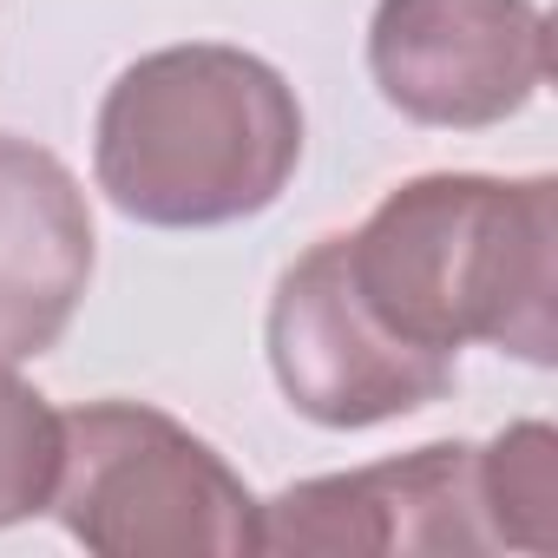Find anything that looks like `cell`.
Segmentation results:
<instances>
[{
	"mask_svg": "<svg viewBox=\"0 0 558 558\" xmlns=\"http://www.w3.org/2000/svg\"><path fill=\"white\" fill-rule=\"evenodd\" d=\"M362 303L414 349L493 342L532 368L558 355V184L427 171L342 236Z\"/></svg>",
	"mask_w": 558,
	"mask_h": 558,
	"instance_id": "1",
	"label": "cell"
},
{
	"mask_svg": "<svg viewBox=\"0 0 558 558\" xmlns=\"http://www.w3.org/2000/svg\"><path fill=\"white\" fill-rule=\"evenodd\" d=\"M303 165V106L269 60L191 40L132 60L93 125L99 191L151 230H217L283 197Z\"/></svg>",
	"mask_w": 558,
	"mask_h": 558,
	"instance_id": "2",
	"label": "cell"
},
{
	"mask_svg": "<svg viewBox=\"0 0 558 558\" xmlns=\"http://www.w3.org/2000/svg\"><path fill=\"white\" fill-rule=\"evenodd\" d=\"M66 421L53 519L106 558H236L263 551L256 493L184 421L145 401H86Z\"/></svg>",
	"mask_w": 558,
	"mask_h": 558,
	"instance_id": "3",
	"label": "cell"
},
{
	"mask_svg": "<svg viewBox=\"0 0 558 558\" xmlns=\"http://www.w3.org/2000/svg\"><path fill=\"white\" fill-rule=\"evenodd\" d=\"M269 368L283 401L336 434L401 421L453 388V362L401 342L355 290L342 236L310 243L269 296Z\"/></svg>",
	"mask_w": 558,
	"mask_h": 558,
	"instance_id": "4",
	"label": "cell"
},
{
	"mask_svg": "<svg viewBox=\"0 0 558 558\" xmlns=\"http://www.w3.org/2000/svg\"><path fill=\"white\" fill-rule=\"evenodd\" d=\"M368 73L401 119L486 132L532 106L551 73V34L538 0H381Z\"/></svg>",
	"mask_w": 558,
	"mask_h": 558,
	"instance_id": "5",
	"label": "cell"
},
{
	"mask_svg": "<svg viewBox=\"0 0 558 558\" xmlns=\"http://www.w3.org/2000/svg\"><path fill=\"white\" fill-rule=\"evenodd\" d=\"M263 551L336 558H421V551H499L480 512V447L434 440L355 473L296 480L256 506Z\"/></svg>",
	"mask_w": 558,
	"mask_h": 558,
	"instance_id": "6",
	"label": "cell"
},
{
	"mask_svg": "<svg viewBox=\"0 0 558 558\" xmlns=\"http://www.w3.org/2000/svg\"><path fill=\"white\" fill-rule=\"evenodd\" d=\"M93 283L80 178L34 138L0 132V362L47 355Z\"/></svg>",
	"mask_w": 558,
	"mask_h": 558,
	"instance_id": "7",
	"label": "cell"
},
{
	"mask_svg": "<svg viewBox=\"0 0 558 558\" xmlns=\"http://www.w3.org/2000/svg\"><path fill=\"white\" fill-rule=\"evenodd\" d=\"M480 512L493 545L512 551L558 545V434L545 421H519L493 447H480Z\"/></svg>",
	"mask_w": 558,
	"mask_h": 558,
	"instance_id": "8",
	"label": "cell"
},
{
	"mask_svg": "<svg viewBox=\"0 0 558 558\" xmlns=\"http://www.w3.org/2000/svg\"><path fill=\"white\" fill-rule=\"evenodd\" d=\"M60 453H66V421L60 408L0 362V532L40 519L60 486Z\"/></svg>",
	"mask_w": 558,
	"mask_h": 558,
	"instance_id": "9",
	"label": "cell"
}]
</instances>
